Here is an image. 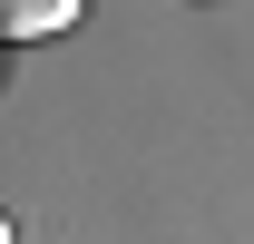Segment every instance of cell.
Segmentation results:
<instances>
[{"instance_id":"cell-1","label":"cell","mask_w":254,"mask_h":244,"mask_svg":"<svg viewBox=\"0 0 254 244\" xmlns=\"http://www.w3.org/2000/svg\"><path fill=\"white\" fill-rule=\"evenodd\" d=\"M78 30V0H0V39H59Z\"/></svg>"},{"instance_id":"cell-2","label":"cell","mask_w":254,"mask_h":244,"mask_svg":"<svg viewBox=\"0 0 254 244\" xmlns=\"http://www.w3.org/2000/svg\"><path fill=\"white\" fill-rule=\"evenodd\" d=\"M0 244H20V235H10V215H0Z\"/></svg>"}]
</instances>
